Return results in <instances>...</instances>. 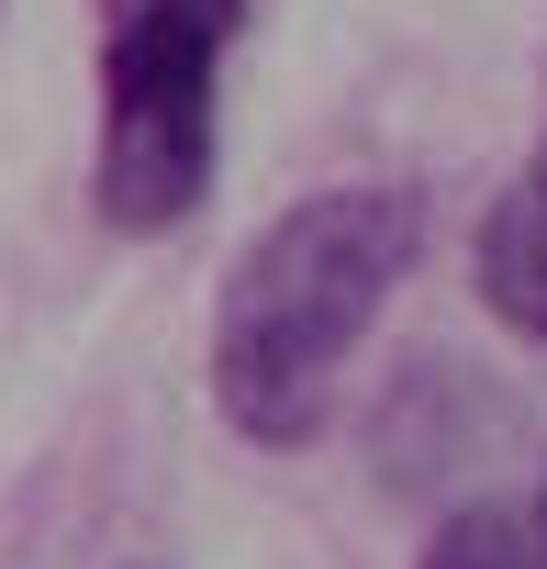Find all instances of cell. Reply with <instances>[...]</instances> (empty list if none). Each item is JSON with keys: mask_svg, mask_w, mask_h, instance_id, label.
<instances>
[{"mask_svg": "<svg viewBox=\"0 0 547 569\" xmlns=\"http://www.w3.org/2000/svg\"><path fill=\"white\" fill-rule=\"evenodd\" d=\"M246 0H101V223L168 234L212 190V112H223V46Z\"/></svg>", "mask_w": 547, "mask_h": 569, "instance_id": "cell-2", "label": "cell"}, {"mask_svg": "<svg viewBox=\"0 0 547 569\" xmlns=\"http://www.w3.org/2000/svg\"><path fill=\"white\" fill-rule=\"evenodd\" d=\"M469 279H480V302L547 347V146L503 179V201L480 212V246H469Z\"/></svg>", "mask_w": 547, "mask_h": 569, "instance_id": "cell-3", "label": "cell"}, {"mask_svg": "<svg viewBox=\"0 0 547 569\" xmlns=\"http://www.w3.org/2000/svg\"><path fill=\"white\" fill-rule=\"evenodd\" d=\"M425 569H547V491H503V502H458L425 547Z\"/></svg>", "mask_w": 547, "mask_h": 569, "instance_id": "cell-4", "label": "cell"}, {"mask_svg": "<svg viewBox=\"0 0 547 569\" xmlns=\"http://www.w3.org/2000/svg\"><path fill=\"white\" fill-rule=\"evenodd\" d=\"M425 246V201L391 179L314 190L268 223L212 291V402L246 447H314L336 425V380L402 268Z\"/></svg>", "mask_w": 547, "mask_h": 569, "instance_id": "cell-1", "label": "cell"}]
</instances>
